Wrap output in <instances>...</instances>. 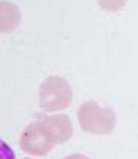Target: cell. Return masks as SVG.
I'll list each match as a JSON object with an SVG mask.
<instances>
[{
	"label": "cell",
	"instance_id": "obj_3",
	"mask_svg": "<svg viewBox=\"0 0 138 159\" xmlns=\"http://www.w3.org/2000/svg\"><path fill=\"white\" fill-rule=\"evenodd\" d=\"M19 143L20 149L32 156H44L50 153L54 149V146H57L53 134L41 121V118L29 123L25 127L24 131L20 133Z\"/></svg>",
	"mask_w": 138,
	"mask_h": 159
},
{
	"label": "cell",
	"instance_id": "obj_7",
	"mask_svg": "<svg viewBox=\"0 0 138 159\" xmlns=\"http://www.w3.org/2000/svg\"><path fill=\"white\" fill-rule=\"evenodd\" d=\"M0 159H15V153L6 142L0 139Z\"/></svg>",
	"mask_w": 138,
	"mask_h": 159
},
{
	"label": "cell",
	"instance_id": "obj_1",
	"mask_svg": "<svg viewBox=\"0 0 138 159\" xmlns=\"http://www.w3.org/2000/svg\"><path fill=\"white\" fill-rule=\"evenodd\" d=\"M81 130L89 134L105 136L112 133L116 125V116L110 107H102L95 101H87L77 111Z\"/></svg>",
	"mask_w": 138,
	"mask_h": 159
},
{
	"label": "cell",
	"instance_id": "obj_2",
	"mask_svg": "<svg viewBox=\"0 0 138 159\" xmlns=\"http://www.w3.org/2000/svg\"><path fill=\"white\" fill-rule=\"evenodd\" d=\"M73 101L70 83L60 76H50L39 85L38 102L39 108L47 112L66 110Z\"/></svg>",
	"mask_w": 138,
	"mask_h": 159
},
{
	"label": "cell",
	"instance_id": "obj_9",
	"mask_svg": "<svg viewBox=\"0 0 138 159\" xmlns=\"http://www.w3.org/2000/svg\"><path fill=\"white\" fill-rule=\"evenodd\" d=\"M24 159H32V158H24Z\"/></svg>",
	"mask_w": 138,
	"mask_h": 159
},
{
	"label": "cell",
	"instance_id": "obj_4",
	"mask_svg": "<svg viewBox=\"0 0 138 159\" xmlns=\"http://www.w3.org/2000/svg\"><path fill=\"white\" fill-rule=\"evenodd\" d=\"M41 121L47 125L50 133L53 134L57 145H63L71 139L73 136V124L71 120L64 114H55V116L41 117Z\"/></svg>",
	"mask_w": 138,
	"mask_h": 159
},
{
	"label": "cell",
	"instance_id": "obj_8",
	"mask_svg": "<svg viewBox=\"0 0 138 159\" xmlns=\"http://www.w3.org/2000/svg\"><path fill=\"white\" fill-rule=\"evenodd\" d=\"M63 159H90V158L86 156V155H83V153H71V155H68V156H66V158H63Z\"/></svg>",
	"mask_w": 138,
	"mask_h": 159
},
{
	"label": "cell",
	"instance_id": "obj_5",
	"mask_svg": "<svg viewBox=\"0 0 138 159\" xmlns=\"http://www.w3.org/2000/svg\"><path fill=\"white\" fill-rule=\"evenodd\" d=\"M20 19V10L18 6L6 0H0V34L13 32L19 26Z\"/></svg>",
	"mask_w": 138,
	"mask_h": 159
},
{
	"label": "cell",
	"instance_id": "obj_6",
	"mask_svg": "<svg viewBox=\"0 0 138 159\" xmlns=\"http://www.w3.org/2000/svg\"><path fill=\"white\" fill-rule=\"evenodd\" d=\"M102 9L108 12H116L127 5V0H97Z\"/></svg>",
	"mask_w": 138,
	"mask_h": 159
}]
</instances>
